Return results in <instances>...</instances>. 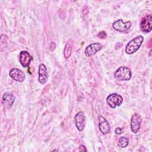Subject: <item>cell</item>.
Masks as SVG:
<instances>
[{"label":"cell","mask_w":152,"mask_h":152,"mask_svg":"<svg viewBox=\"0 0 152 152\" xmlns=\"http://www.w3.org/2000/svg\"><path fill=\"white\" fill-rule=\"evenodd\" d=\"M128 144H129L128 138L125 137H122L119 138L118 141V146L121 148H125L128 145Z\"/></svg>","instance_id":"9a60e30c"},{"label":"cell","mask_w":152,"mask_h":152,"mask_svg":"<svg viewBox=\"0 0 152 152\" xmlns=\"http://www.w3.org/2000/svg\"><path fill=\"white\" fill-rule=\"evenodd\" d=\"M32 58L30 53L26 50H22L20 53V62L24 68L29 66Z\"/></svg>","instance_id":"4fadbf2b"},{"label":"cell","mask_w":152,"mask_h":152,"mask_svg":"<svg viewBox=\"0 0 152 152\" xmlns=\"http://www.w3.org/2000/svg\"><path fill=\"white\" fill-rule=\"evenodd\" d=\"M107 104L113 109L117 106H120L123 102V97L116 93H112L109 94L106 99Z\"/></svg>","instance_id":"3957f363"},{"label":"cell","mask_w":152,"mask_h":152,"mask_svg":"<svg viewBox=\"0 0 152 152\" xmlns=\"http://www.w3.org/2000/svg\"><path fill=\"white\" fill-rule=\"evenodd\" d=\"M102 48V44L99 43H94L86 47L84 53L87 57H90L94 55L97 52L100 50Z\"/></svg>","instance_id":"9c48e42d"},{"label":"cell","mask_w":152,"mask_h":152,"mask_svg":"<svg viewBox=\"0 0 152 152\" xmlns=\"http://www.w3.org/2000/svg\"><path fill=\"white\" fill-rule=\"evenodd\" d=\"M99 127L102 133L107 134L110 132V125L107 119L102 115L98 116Z\"/></svg>","instance_id":"7c38bea8"},{"label":"cell","mask_w":152,"mask_h":152,"mask_svg":"<svg viewBox=\"0 0 152 152\" xmlns=\"http://www.w3.org/2000/svg\"><path fill=\"white\" fill-rule=\"evenodd\" d=\"M141 121V117L138 113H135L133 115L131 120V129L134 133L137 134L140 131Z\"/></svg>","instance_id":"5b68a950"},{"label":"cell","mask_w":152,"mask_h":152,"mask_svg":"<svg viewBox=\"0 0 152 152\" xmlns=\"http://www.w3.org/2000/svg\"><path fill=\"white\" fill-rule=\"evenodd\" d=\"M144 41V37L141 35H139L134 37L129 41L125 47V52L127 54H133L136 52Z\"/></svg>","instance_id":"6da1fadb"},{"label":"cell","mask_w":152,"mask_h":152,"mask_svg":"<svg viewBox=\"0 0 152 152\" xmlns=\"http://www.w3.org/2000/svg\"><path fill=\"white\" fill-rule=\"evenodd\" d=\"M10 76L15 81L17 82H23L26 78V75L24 72L18 68H12L9 72Z\"/></svg>","instance_id":"8992f818"},{"label":"cell","mask_w":152,"mask_h":152,"mask_svg":"<svg viewBox=\"0 0 152 152\" xmlns=\"http://www.w3.org/2000/svg\"><path fill=\"white\" fill-rule=\"evenodd\" d=\"M73 48V40L72 39H69L65 44L64 50V55L65 59L69 58L72 53Z\"/></svg>","instance_id":"5bb4252c"},{"label":"cell","mask_w":152,"mask_h":152,"mask_svg":"<svg viewBox=\"0 0 152 152\" xmlns=\"http://www.w3.org/2000/svg\"><path fill=\"white\" fill-rule=\"evenodd\" d=\"M131 27V22L130 21L124 22L122 19H119L112 24V27L114 30L119 32L126 31L128 30Z\"/></svg>","instance_id":"277c9868"},{"label":"cell","mask_w":152,"mask_h":152,"mask_svg":"<svg viewBox=\"0 0 152 152\" xmlns=\"http://www.w3.org/2000/svg\"><path fill=\"white\" fill-rule=\"evenodd\" d=\"M115 132L116 134H121L123 132V129L120 127H117L115 130Z\"/></svg>","instance_id":"2e32d148"},{"label":"cell","mask_w":152,"mask_h":152,"mask_svg":"<svg viewBox=\"0 0 152 152\" xmlns=\"http://www.w3.org/2000/svg\"><path fill=\"white\" fill-rule=\"evenodd\" d=\"M114 77L119 81H128L131 78L132 72L129 68L122 66L115 71Z\"/></svg>","instance_id":"7a4b0ae2"},{"label":"cell","mask_w":152,"mask_h":152,"mask_svg":"<svg viewBox=\"0 0 152 152\" xmlns=\"http://www.w3.org/2000/svg\"><path fill=\"white\" fill-rule=\"evenodd\" d=\"M98 36L100 37L102 39H104L106 37V33L104 31H101L100 33H99V34H98Z\"/></svg>","instance_id":"e0dca14e"},{"label":"cell","mask_w":152,"mask_h":152,"mask_svg":"<svg viewBox=\"0 0 152 152\" xmlns=\"http://www.w3.org/2000/svg\"><path fill=\"white\" fill-rule=\"evenodd\" d=\"M15 97L12 93L9 91L5 93L2 96V100L4 107L6 109L10 108L12 106L14 102H15Z\"/></svg>","instance_id":"30bf717a"},{"label":"cell","mask_w":152,"mask_h":152,"mask_svg":"<svg viewBox=\"0 0 152 152\" xmlns=\"http://www.w3.org/2000/svg\"><path fill=\"white\" fill-rule=\"evenodd\" d=\"M75 124L78 131L84 129L86 125V116L82 111L78 112L75 116Z\"/></svg>","instance_id":"ba28073f"},{"label":"cell","mask_w":152,"mask_h":152,"mask_svg":"<svg viewBox=\"0 0 152 152\" xmlns=\"http://www.w3.org/2000/svg\"><path fill=\"white\" fill-rule=\"evenodd\" d=\"M79 150L80 151H87L86 146L84 145H80L79 146Z\"/></svg>","instance_id":"ac0fdd59"},{"label":"cell","mask_w":152,"mask_h":152,"mask_svg":"<svg viewBox=\"0 0 152 152\" xmlns=\"http://www.w3.org/2000/svg\"><path fill=\"white\" fill-rule=\"evenodd\" d=\"M39 81L41 84H45L48 80L47 68L43 64H40L39 66Z\"/></svg>","instance_id":"8fae6325"},{"label":"cell","mask_w":152,"mask_h":152,"mask_svg":"<svg viewBox=\"0 0 152 152\" xmlns=\"http://www.w3.org/2000/svg\"><path fill=\"white\" fill-rule=\"evenodd\" d=\"M140 28L141 30L145 33H149L152 29V17L149 14L145 16L141 21Z\"/></svg>","instance_id":"52a82bcc"}]
</instances>
